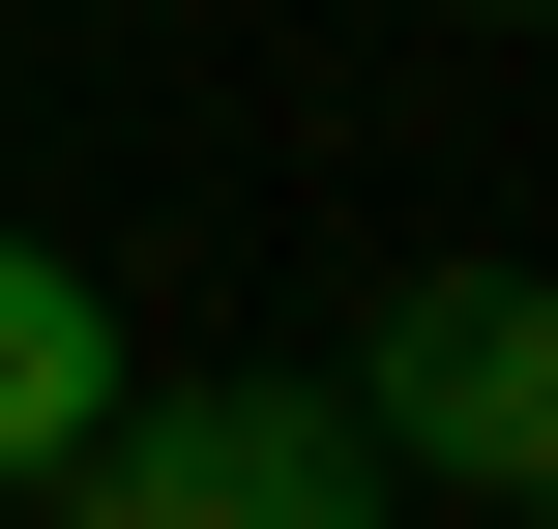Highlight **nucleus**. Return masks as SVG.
<instances>
[{
	"label": "nucleus",
	"instance_id": "obj_4",
	"mask_svg": "<svg viewBox=\"0 0 558 529\" xmlns=\"http://www.w3.org/2000/svg\"><path fill=\"white\" fill-rule=\"evenodd\" d=\"M471 29H530V0H471Z\"/></svg>",
	"mask_w": 558,
	"mask_h": 529
},
{
	"label": "nucleus",
	"instance_id": "obj_1",
	"mask_svg": "<svg viewBox=\"0 0 558 529\" xmlns=\"http://www.w3.org/2000/svg\"><path fill=\"white\" fill-rule=\"evenodd\" d=\"M59 529H383V442L324 383H118V442L59 471Z\"/></svg>",
	"mask_w": 558,
	"mask_h": 529
},
{
	"label": "nucleus",
	"instance_id": "obj_2",
	"mask_svg": "<svg viewBox=\"0 0 558 529\" xmlns=\"http://www.w3.org/2000/svg\"><path fill=\"white\" fill-rule=\"evenodd\" d=\"M383 471H441V501H530L558 471V324H530V265H441L412 324H383V383H324Z\"/></svg>",
	"mask_w": 558,
	"mask_h": 529
},
{
	"label": "nucleus",
	"instance_id": "obj_3",
	"mask_svg": "<svg viewBox=\"0 0 558 529\" xmlns=\"http://www.w3.org/2000/svg\"><path fill=\"white\" fill-rule=\"evenodd\" d=\"M118 383H147V353H118V294H88L59 236H0V501H59V471L118 442Z\"/></svg>",
	"mask_w": 558,
	"mask_h": 529
}]
</instances>
